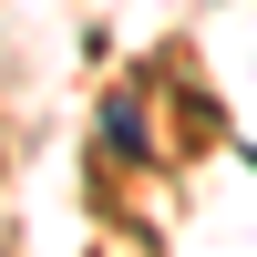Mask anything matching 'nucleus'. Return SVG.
I'll return each mask as SVG.
<instances>
[{
  "label": "nucleus",
  "mask_w": 257,
  "mask_h": 257,
  "mask_svg": "<svg viewBox=\"0 0 257 257\" xmlns=\"http://www.w3.org/2000/svg\"><path fill=\"white\" fill-rule=\"evenodd\" d=\"M103 134H113L123 155H144V113H134V103H103Z\"/></svg>",
  "instance_id": "obj_1"
}]
</instances>
